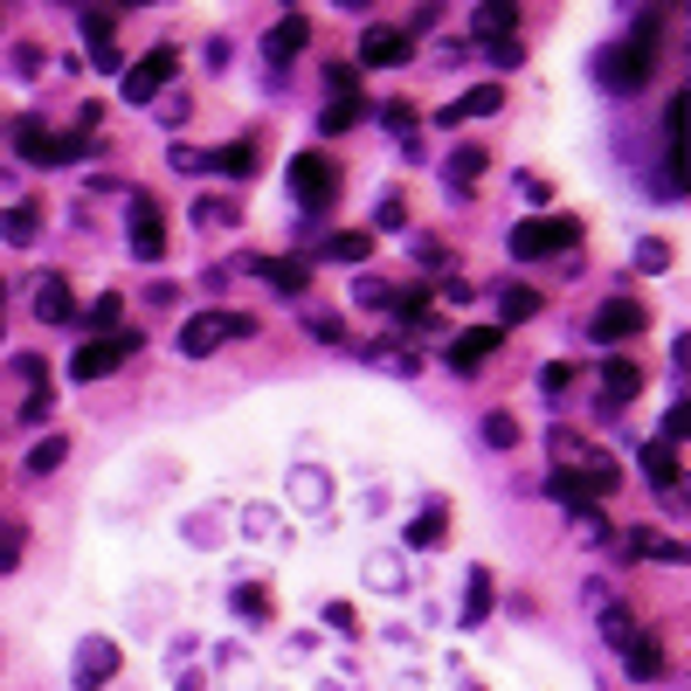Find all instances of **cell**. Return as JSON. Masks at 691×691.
Masks as SVG:
<instances>
[{
    "instance_id": "2e32d148",
    "label": "cell",
    "mask_w": 691,
    "mask_h": 691,
    "mask_svg": "<svg viewBox=\"0 0 691 691\" xmlns=\"http://www.w3.org/2000/svg\"><path fill=\"white\" fill-rule=\"evenodd\" d=\"M84 42H90V63H97V69H118V21H111V14L84 8Z\"/></svg>"
},
{
    "instance_id": "7a4b0ae2",
    "label": "cell",
    "mask_w": 691,
    "mask_h": 691,
    "mask_svg": "<svg viewBox=\"0 0 691 691\" xmlns=\"http://www.w3.org/2000/svg\"><path fill=\"white\" fill-rule=\"evenodd\" d=\"M650 69H657V35H650V29H636L629 42H608L602 56H595V84L623 97V90H644V84H650Z\"/></svg>"
},
{
    "instance_id": "e0dca14e",
    "label": "cell",
    "mask_w": 691,
    "mask_h": 691,
    "mask_svg": "<svg viewBox=\"0 0 691 691\" xmlns=\"http://www.w3.org/2000/svg\"><path fill=\"white\" fill-rule=\"evenodd\" d=\"M35 318H42V325L76 318V304H69V284H63V277H35Z\"/></svg>"
},
{
    "instance_id": "ba28073f",
    "label": "cell",
    "mask_w": 691,
    "mask_h": 691,
    "mask_svg": "<svg viewBox=\"0 0 691 691\" xmlns=\"http://www.w3.org/2000/svg\"><path fill=\"white\" fill-rule=\"evenodd\" d=\"M173 69H181V56H173V48H152V56H139L132 69H125V105H152V97H166Z\"/></svg>"
},
{
    "instance_id": "4316f807",
    "label": "cell",
    "mask_w": 691,
    "mask_h": 691,
    "mask_svg": "<svg viewBox=\"0 0 691 691\" xmlns=\"http://www.w3.org/2000/svg\"><path fill=\"white\" fill-rule=\"evenodd\" d=\"M118 318H125V298H118V291H105L97 304H84V325H90V332H105V339L118 332Z\"/></svg>"
},
{
    "instance_id": "74e56055",
    "label": "cell",
    "mask_w": 691,
    "mask_h": 691,
    "mask_svg": "<svg viewBox=\"0 0 691 691\" xmlns=\"http://www.w3.org/2000/svg\"><path fill=\"white\" fill-rule=\"evenodd\" d=\"M415 263H429V270H443V263H450V249H443L436 236H415Z\"/></svg>"
},
{
    "instance_id": "ac0fdd59",
    "label": "cell",
    "mask_w": 691,
    "mask_h": 691,
    "mask_svg": "<svg viewBox=\"0 0 691 691\" xmlns=\"http://www.w3.org/2000/svg\"><path fill=\"white\" fill-rule=\"evenodd\" d=\"M602 395L608 401H636V395H644V367H636V360H602Z\"/></svg>"
},
{
    "instance_id": "8fae6325",
    "label": "cell",
    "mask_w": 691,
    "mask_h": 691,
    "mask_svg": "<svg viewBox=\"0 0 691 691\" xmlns=\"http://www.w3.org/2000/svg\"><path fill=\"white\" fill-rule=\"evenodd\" d=\"M498 346H505L498 325H471V332H456V339H450V367H456V374H477Z\"/></svg>"
},
{
    "instance_id": "836d02e7",
    "label": "cell",
    "mask_w": 691,
    "mask_h": 691,
    "mask_svg": "<svg viewBox=\"0 0 691 691\" xmlns=\"http://www.w3.org/2000/svg\"><path fill=\"white\" fill-rule=\"evenodd\" d=\"M236 616H263V623H270V587L242 581V587H236Z\"/></svg>"
},
{
    "instance_id": "d590c367",
    "label": "cell",
    "mask_w": 691,
    "mask_h": 691,
    "mask_svg": "<svg viewBox=\"0 0 691 691\" xmlns=\"http://www.w3.org/2000/svg\"><path fill=\"white\" fill-rule=\"evenodd\" d=\"M484 608H492V574L477 568V574H471V602H464V629H471V623L484 616Z\"/></svg>"
},
{
    "instance_id": "8d00e7d4",
    "label": "cell",
    "mask_w": 691,
    "mask_h": 691,
    "mask_svg": "<svg viewBox=\"0 0 691 691\" xmlns=\"http://www.w3.org/2000/svg\"><path fill=\"white\" fill-rule=\"evenodd\" d=\"M0 236H8V242H29V236H35V215H29V208H8V215H0Z\"/></svg>"
},
{
    "instance_id": "cb8c5ba5",
    "label": "cell",
    "mask_w": 691,
    "mask_h": 691,
    "mask_svg": "<svg viewBox=\"0 0 691 691\" xmlns=\"http://www.w3.org/2000/svg\"><path fill=\"white\" fill-rule=\"evenodd\" d=\"M304 42H312V21H304V14H284V21H277V35H270V56H277V63H291Z\"/></svg>"
},
{
    "instance_id": "8992f818",
    "label": "cell",
    "mask_w": 691,
    "mask_h": 691,
    "mask_svg": "<svg viewBox=\"0 0 691 691\" xmlns=\"http://www.w3.org/2000/svg\"><path fill=\"white\" fill-rule=\"evenodd\" d=\"M249 332H256L249 312H201V318L181 325V353H187V360H208L222 339H249Z\"/></svg>"
},
{
    "instance_id": "f546056e",
    "label": "cell",
    "mask_w": 691,
    "mask_h": 691,
    "mask_svg": "<svg viewBox=\"0 0 691 691\" xmlns=\"http://www.w3.org/2000/svg\"><path fill=\"white\" fill-rule=\"evenodd\" d=\"M63 456H69V443H63V436H42V443L29 450V477H48V471L63 464Z\"/></svg>"
},
{
    "instance_id": "b9f144b4",
    "label": "cell",
    "mask_w": 691,
    "mask_h": 691,
    "mask_svg": "<svg viewBox=\"0 0 691 691\" xmlns=\"http://www.w3.org/2000/svg\"><path fill=\"white\" fill-rule=\"evenodd\" d=\"M684 429H691V408L678 401V408H671V415H663V443H678V436H684Z\"/></svg>"
},
{
    "instance_id": "7c38bea8",
    "label": "cell",
    "mask_w": 691,
    "mask_h": 691,
    "mask_svg": "<svg viewBox=\"0 0 691 691\" xmlns=\"http://www.w3.org/2000/svg\"><path fill=\"white\" fill-rule=\"evenodd\" d=\"M408 56H415V35H401V29H367L360 35V63H374V69H395Z\"/></svg>"
},
{
    "instance_id": "5b68a950",
    "label": "cell",
    "mask_w": 691,
    "mask_h": 691,
    "mask_svg": "<svg viewBox=\"0 0 691 691\" xmlns=\"http://www.w3.org/2000/svg\"><path fill=\"white\" fill-rule=\"evenodd\" d=\"M284 181H291V194H298V208H318V215H325L332 201H339V166H332L325 152H298Z\"/></svg>"
},
{
    "instance_id": "603a6c76",
    "label": "cell",
    "mask_w": 691,
    "mask_h": 691,
    "mask_svg": "<svg viewBox=\"0 0 691 691\" xmlns=\"http://www.w3.org/2000/svg\"><path fill=\"white\" fill-rule=\"evenodd\" d=\"M644 477L657 492H678V450L671 443H644Z\"/></svg>"
},
{
    "instance_id": "277c9868",
    "label": "cell",
    "mask_w": 691,
    "mask_h": 691,
    "mask_svg": "<svg viewBox=\"0 0 691 691\" xmlns=\"http://www.w3.org/2000/svg\"><path fill=\"white\" fill-rule=\"evenodd\" d=\"M581 242V222L574 215H532V222H519L511 228V256H519V263H540V256H560V249H574Z\"/></svg>"
},
{
    "instance_id": "f35d334b",
    "label": "cell",
    "mask_w": 691,
    "mask_h": 691,
    "mask_svg": "<svg viewBox=\"0 0 691 691\" xmlns=\"http://www.w3.org/2000/svg\"><path fill=\"white\" fill-rule=\"evenodd\" d=\"M166 160H173V166H181V173H201V166H208V152H201V145H173V152H166Z\"/></svg>"
},
{
    "instance_id": "3957f363",
    "label": "cell",
    "mask_w": 691,
    "mask_h": 691,
    "mask_svg": "<svg viewBox=\"0 0 691 691\" xmlns=\"http://www.w3.org/2000/svg\"><path fill=\"white\" fill-rule=\"evenodd\" d=\"M14 145H21V160H29V166H63V160H90V152H97V139L84 132V125H76L69 139H56V132H42L35 118L14 125Z\"/></svg>"
},
{
    "instance_id": "ab89813d",
    "label": "cell",
    "mask_w": 691,
    "mask_h": 691,
    "mask_svg": "<svg viewBox=\"0 0 691 691\" xmlns=\"http://www.w3.org/2000/svg\"><path fill=\"white\" fill-rule=\"evenodd\" d=\"M484 48H492V63H498V69H519V63H526V48H519V42H484Z\"/></svg>"
},
{
    "instance_id": "7dc6e473",
    "label": "cell",
    "mask_w": 691,
    "mask_h": 691,
    "mask_svg": "<svg viewBox=\"0 0 691 691\" xmlns=\"http://www.w3.org/2000/svg\"><path fill=\"white\" fill-rule=\"evenodd\" d=\"M374 222H380V228H401V222H408V208H401V201H380V215H374Z\"/></svg>"
},
{
    "instance_id": "4fadbf2b",
    "label": "cell",
    "mask_w": 691,
    "mask_h": 691,
    "mask_svg": "<svg viewBox=\"0 0 691 691\" xmlns=\"http://www.w3.org/2000/svg\"><path fill=\"white\" fill-rule=\"evenodd\" d=\"M256 277H263V284L270 291H284V298H304V284H312V270H304L298 263V256H256V263H249Z\"/></svg>"
},
{
    "instance_id": "f1b7e54d",
    "label": "cell",
    "mask_w": 691,
    "mask_h": 691,
    "mask_svg": "<svg viewBox=\"0 0 691 691\" xmlns=\"http://www.w3.org/2000/svg\"><path fill=\"white\" fill-rule=\"evenodd\" d=\"M629 636H636V616H629V608H616V602H602V644H629Z\"/></svg>"
},
{
    "instance_id": "30bf717a",
    "label": "cell",
    "mask_w": 691,
    "mask_h": 691,
    "mask_svg": "<svg viewBox=\"0 0 691 691\" xmlns=\"http://www.w3.org/2000/svg\"><path fill=\"white\" fill-rule=\"evenodd\" d=\"M132 256L139 263H160L166 256V215L152 194H132Z\"/></svg>"
},
{
    "instance_id": "ee69618b",
    "label": "cell",
    "mask_w": 691,
    "mask_h": 691,
    "mask_svg": "<svg viewBox=\"0 0 691 691\" xmlns=\"http://www.w3.org/2000/svg\"><path fill=\"white\" fill-rule=\"evenodd\" d=\"M304 325H312L318 339H339V318H332V312H304Z\"/></svg>"
},
{
    "instance_id": "9c48e42d",
    "label": "cell",
    "mask_w": 691,
    "mask_h": 691,
    "mask_svg": "<svg viewBox=\"0 0 691 691\" xmlns=\"http://www.w3.org/2000/svg\"><path fill=\"white\" fill-rule=\"evenodd\" d=\"M644 325H650V312H644L636 298H608L602 312H595V325H587V332H595V346H623V339H636Z\"/></svg>"
},
{
    "instance_id": "7402d4cb",
    "label": "cell",
    "mask_w": 691,
    "mask_h": 691,
    "mask_svg": "<svg viewBox=\"0 0 691 691\" xmlns=\"http://www.w3.org/2000/svg\"><path fill=\"white\" fill-rule=\"evenodd\" d=\"M623 657H629V678H636V684H650V678L663 671V650H657V636H644V629H636L629 644H623Z\"/></svg>"
},
{
    "instance_id": "5bb4252c",
    "label": "cell",
    "mask_w": 691,
    "mask_h": 691,
    "mask_svg": "<svg viewBox=\"0 0 691 691\" xmlns=\"http://www.w3.org/2000/svg\"><path fill=\"white\" fill-rule=\"evenodd\" d=\"M505 105V90L498 84H477V90H464V97H450V105L436 111V125H471V118H492Z\"/></svg>"
},
{
    "instance_id": "9a60e30c",
    "label": "cell",
    "mask_w": 691,
    "mask_h": 691,
    "mask_svg": "<svg viewBox=\"0 0 691 691\" xmlns=\"http://www.w3.org/2000/svg\"><path fill=\"white\" fill-rule=\"evenodd\" d=\"M118 671V644H105V636H90L84 650H76V691H97Z\"/></svg>"
},
{
    "instance_id": "60d3db41",
    "label": "cell",
    "mask_w": 691,
    "mask_h": 691,
    "mask_svg": "<svg viewBox=\"0 0 691 691\" xmlns=\"http://www.w3.org/2000/svg\"><path fill=\"white\" fill-rule=\"evenodd\" d=\"M663 263H671V249H663V242H644V249H636V270H663Z\"/></svg>"
},
{
    "instance_id": "ffe728a7",
    "label": "cell",
    "mask_w": 691,
    "mask_h": 691,
    "mask_svg": "<svg viewBox=\"0 0 691 691\" xmlns=\"http://www.w3.org/2000/svg\"><path fill=\"white\" fill-rule=\"evenodd\" d=\"M484 166H492V160H484V145H456L450 160H443V181H450L456 194H464V187H477V181H484Z\"/></svg>"
},
{
    "instance_id": "83f0119b",
    "label": "cell",
    "mask_w": 691,
    "mask_h": 691,
    "mask_svg": "<svg viewBox=\"0 0 691 691\" xmlns=\"http://www.w3.org/2000/svg\"><path fill=\"white\" fill-rule=\"evenodd\" d=\"M236 222H242L236 201H208V194L194 201V228H236Z\"/></svg>"
},
{
    "instance_id": "bcb514c9",
    "label": "cell",
    "mask_w": 691,
    "mask_h": 691,
    "mask_svg": "<svg viewBox=\"0 0 691 691\" xmlns=\"http://www.w3.org/2000/svg\"><path fill=\"white\" fill-rule=\"evenodd\" d=\"M519 194H526V201H540V208L553 201V187H547V181H532V173H519Z\"/></svg>"
},
{
    "instance_id": "e575fe53",
    "label": "cell",
    "mask_w": 691,
    "mask_h": 691,
    "mask_svg": "<svg viewBox=\"0 0 691 691\" xmlns=\"http://www.w3.org/2000/svg\"><path fill=\"white\" fill-rule=\"evenodd\" d=\"M484 443L492 450H519V422L511 415H484Z\"/></svg>"
},
{
    "instance_id": "44dd1931",
    "label": "cell",
    "mask_w": 691,
    "mask_h": 691,
    "mask_svg": "<svg viewBox=\"0 0 691 691\" xmlns=\"http://www.w3.org/2000/svg\"><path fill=\"white\" fill-rule=\"evenodd\" d=\"M471 29H477V42H511V29H519V8L492 0V8H477V14H471Z\"/></svg>"
},
{
    "instance_id": "7bdbcfd3",
    "label": "cell",
    "mask_w": 691,
    "mask_h": 691,
    "mask_svg": "<svg viewBox=\"0 0 691 691\" xmlns=\"http://www.w3.org/2000/svg\"><path fill=\"white\" fill-rule=\"evenodd\" d=\"M14 560H21V532L0 526V568H14Z\"/></svg>"
},
{
    "instance_id": "d6a6232c",
    "label": "cell",
    "mask_w": 691,
    "mask_h": 691,
    "mask_svg": "<svg viewBox=\"0 0 691 691\" xmlns=\"http://www.w3.org/2000/svg\"><path fill=\"white\" fill-rule=\"evenodd\" d=\"M498 312H505V325H519V318H532V312H540V298H532V291H519V284H511V291L498 298Z\"/></svg>"
},
{
    "instance_id": "4dcf8cb0",
    "label": "cell",
    "mask_w": 691,
    "mask_h": 691,
    "mask_svg": "<svg viewBox=\"0 0 691 691\" xmlns=\"http://www.w3.org/2000/svg\"><path fill=\"white\" fill-rule=\"evenodd\" d=\"M325 256H332V263H367V256H374V236H332Z\"/></svg>"
},
{
    "instance_id": "6da1fadb",
    "label": "cell",
    "mask_w": 691,
    "mask_h": 691,
    "mask_svg": "<svg viewBox=\"0 0 691 691\" xmlns=\"http://www.w3.org/2000/svg\"><path fill=\"white\" fill-rule=\"evenodd\" d=\"M623 484V471H616V456H602V450H587L581 464H560L553 477H547V492L568 505V511H595L608 492Z\"/></svg>"
},
{
    "instance_id": "1f68e13d",
    "label": "cell",
    "mask_w": 691,
    "mask_h": 691,
    "mask_svg": "<svg viewBox=\"0 0 691 691\" xmlns=\"http://www.w3.org/2000/svg\"><path fill=\"white\" fill-rule=\"evenodd\" d=\"M353 304H367V312H395V291L380 284V277H360V284H353Z\"/></svg>"
},
{
    "instance_id": "484cf974",
    "label": "cell",
    "mask_w": 691,
    "mask_h": 691,
    "mask_svg": "<svg viewBox=\"0 0 691 691\" xmlns=\"http://www.w3.org/2000/svg\"><path fill=\"white\" fill-rule=\"evenodd\" d=\"M443 540H450V511H443V505H429V511H422V519H415V526H408V547H429V553H436Z\"/></svg>"
},
{
    "instance_id": "f6af8a7d",
    "label": "cell",
    "mask_w": 691,
    "mask_h": 691,
    "mask_svg": "<svg viewBox=\"0 0 691 691\" xmlns=\"http://www.w3.org/2000/svg\"><path fill=\"white\" fill-rule=\"evenodd\" d=\"M48 408H56V401H48V388H35L29 401H21V415H29V422H42V415H48Z\"/></svg>"
},
{
    "instance_id": "d6986e66",
    "label": "cell",
    "mask_w": 691,
    "mask_h": 691,
    "mask_svg": "<svg viewBox=\"0 0 691 691\" xmlns=\"http://www.w3.org/2000/svg\"><path fill=\"white\" fill-rule=\"evenodd\" d=\"M360 118H367V97H360V90H339V97H332V105H325L318 132H325V139H339V132H353V125H360Z\"/></svg>"
},
{
    "instance_id": "52a82bcc",
    "label": "cell",
    "mask_w": 691,
    "mask_h": 691,
    "mask_svg": "<svg viewBox=\"0 0 691 691\" xmlns=\"http://www.w3.org/2000/svg\"><path fill=\"white\" fill-rule=\"evenodd\" d=\"M145 339H139V332H111V339H90V346H76V360H69V380H105V374H118L125 360H132V353H139Z\"/></svg>"
},
{
    "instance_id": "d4e9b609",
    "label": "cell",
    "mask_w": 691,
    "mask_h": 691,
    "mask_svg": "<svg viewBox=\"0 0 691 691\" xmlns=\"http://www.w3.org/2000/svg\"><path fill=\"white\" fill-rule=\"evenodd\" d=\"M208 166H215V173H228V181H249V173H256V145H249V139H236V145L208 152Z\"/></svg>"
}]
</instances>
